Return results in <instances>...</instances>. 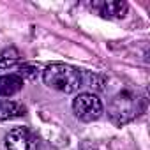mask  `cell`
I'll list each match as a JSON object with an SVG mask.
<instances>
[{"label":"cell","mask_w":150,"mask_h":150,"mask_svg":"<svg viewBox=\"0 0 150 150\" xmlns=\"http://www.w3.org/2000/svg\"><path fill=\"white\" fill-rule=\"evenodd\" d=\"M42 80L44 83L62 94H74L81 88V69H76L67 64H50L44 71H42Z\"/></svg>","instance_id":"obj_1"},{"label":"cell","mask_w":150,"mask_h":150,"mask_svg":"<svg viewBox=\"0 0 150 150\" xmlns=\"http://www.w3.org/2000/svg\"><path fill=\"white\" fill-rule=\"evenodd\" d=\"M143 110H145V101L138 94L131 90H122L111 99L108 106V117L113 125L122 127L132 122L136 117H139Z\"/></svg>","instance_id":"obj_2"},{"label":"cell","mask_w":150,"mask_h":150,"mask_svg":"<svg viewBox=\"0 0 150 150\" xmlns=\"http://www.w3.org/2000/svg\"><path fill=\"white\" fill-rule=\"evenodd\" d=\"M72 111L81 122H96L101 118L104 106L94 92H81L72 101Z\"/></svg>","instance_id":"obj_3"},{"label":"cell","mask_w":150,"mask_h":150,"mask_svg":"<svg viewBox=\"0 0 150 150\" xmlns=\"http://www.w3.org/2000/svg\"><path fill=\"white\" fill-rule=\"evenodd\" d=\"M41 139L28 127H14L6 134L7 150H39Z\"/></svg>","instance_id":"obj_4"},{"label":"cell","mask_w":150,"mask_h":150,"mask_svg":"<svg viewBox=\"0 0 150 150\" xmlns=\"http://www.w3.org/2000/svg\"><path fill=\"white\" fill-rule=\"evenodd\" d=\"M92 7L108 20H122L127 14L129 6L122 0H104V2H94Z\"/></svg>","instance_id":"obj_5"},{"label":"cell","mask_w":150,"mask_h":150,"mask_svg":"<svg viewBox=\"0 0 150 150\" xmlns=\"http://www.w3.org/2000/svg\"><path fill=\"white\" fill-rule=\"evenodd\" d=\"M25 81L18 74H4L0 76V97H11L23 88Z\"/></svg>","instance_id":"obj_6"},{"label":"cell","mask_w":150,"mask_h":150,"mask_svg":"<svg viewBox=\"0 0 150 150\" xmlns=\"http://www.w3.org/2000/svg\"><path fill=\"white\" fill-rule=\"evenodd\" d=\"M27 113V108L21 103L16 101H0V120H11L23 117Z\"/></svg>","instance_id":"obj_7"},{"label":"cell","mask_w":150,"mask_h":150,"mask_svg":"<svg viewBox=\"0 0 150 150\" xmlns=\"http://www.w3.org/2000/svg\"><path fill=\"white\" fill-rule=\"evenodd\" d=\"M18 76L25 81V80H35L39 76V67L34 64H23L18 71Z\"/></svg>","instance_id":"obj_8"},{"label":"cell","mask_w":150,"mask_h":150,"mask_svg":"<svg viewBox=\"0 0 150 150\" xmlns=\"http://www.w3.org/2000/svg\"><path fill=\"white\" fill-rule=\"evenodd\" d=\"M87 85L88 87H92V88H96V90H103L104 88V78H101V76H97V74H87Z\"/></svg>","instance_id":"obj_9"},{"label":"cell","mask_w":150,"mask_h":150,"mask_svg":"<svg viewBox=\"0 0 150 150\" xmlns=\"http://www.w3.org/2000/svg\"><path fill=\"white\" fill-rule=\"evenodd\" d=\"M16 62H18V58H2V57H0V69H7V67H13Z\"/></svg>","instance_id":"obj_10"},{"label":"cell","mask_w":150,"mask_h":150,"mask_svg":"<svg viewBox=\"0 0 150 150\" xmlns=\"http://www.w3.org/2000/svg\"><path fill=\"white\" fill-rule=\"evenodd\" d=\"M80 150H97V148H94V146H81Z\"/></svg>","instance_id":"obj_11"}]
</instances>
